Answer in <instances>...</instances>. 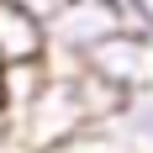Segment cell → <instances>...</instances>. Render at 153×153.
I'll use <instances>...</instances> for the list:
<instances>
[{
  "label": "cell",
  "instance_id": "4",
  "mask_svg": "<svg viewBox=\"0 0 153 153\" xmlns=\"http://www.w3.org/2000/svg\"><path fill=\"white\" fill-rule=\"evenodd\" d=\"M42 79H48V63H0V127L16 122L37 100Z\"/></svg>",
  "mask_w": 153,
  "mask_h": 153
},
{
  "label": "cell",
  "instance_id": "2",
  "mask_svg": "<svg viewBox=\"0 0 153 153\" xmlns=\"http://www.w3.org/2000/svg\"><path fill=\"white\" fill-rule=\"evenodd\" d=\"M48 58V21L0 0V63H42Z\"/></svg>",
  "mask_w": 153,
  "mask_h": 153
},
{
  "label": "cell",
  "instance_id": "5",
  "mask_svg": "<svg viewBox=\"0 0 153 153\" xmlns=\"http://www.w3.org/2000/svg\"><path fill=\"white\" fill-rule=\"evenodd\" d=\"M48 153H127L122 143L111 137L106 127H85L79 137H69V143H58V148H48Z\"/></svg>",
  "mask_w": 153,
  "mask_h": 153
},
{
  "label": "cell",
  "instance_id": "1",
  "mask_svg": "<svg viewBox=\"0 0 153 153\" xmlns=\"http://www.w3.org/2000/svg\"><path fill=\"white\" fill-rule=\"evenodd\" d=\"M85 69L100 74L106 85H116L122 95H132L143 85H153V42L132 37V32H116V37H106L100 48L85 53Z\"/></svg>",
  "mask_w": 153,
  "mask_h": 153
},
{
  "label": "cell",
  "instance_id": "6",
  "mask_svg": "<svg viewBox=\"0 0 153 153\" xmlns=\"http://www.w3.org/2000/svg\"><path fill=\"white\" fill-rule=\"evenodd\" d=\"M16 5H21V11H32V16H42V21H48V16H53V11L63 5V0H16Z\"/></svg>",
  "mask_w": 153,
  "mask_h": 153
},
{
  "label": "cell",
  "instance_id": "3",
  "mask_svg": "<svg viewBox=\"0 0 153 153\" xmlns=\"http://www.w3.org/2000/svg\"><path fill=\"white\" fill-rule=\"evenodd\" d=\"M100 127H106L127 153H153V85L132 90L122 106H116V116L100 122Z\"/></svg>",
  "mask_w": 153,
  "mask_h": 153
}]
</instances>
